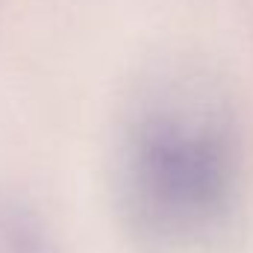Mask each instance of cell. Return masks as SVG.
<instances>
[{"instance_id":"1","label":"cell","mask_w":253,"mask_h":253,"mask_svg":"<svg viewBox=\"0 0 253 253\" xmlns=\"http://www.w3.org/2000/svg\"><path fill=\"white\" fill-rule=\"evenodd\" d=\"M242 147L230 121L203 103H162L129 129L124 203L135 230L162 245L215 233L239 194Z\"/></svg>"}]
</instances>
